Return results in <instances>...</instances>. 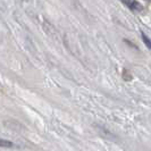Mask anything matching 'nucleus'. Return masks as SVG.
Returning <instances> with one entry per match:
<instances>
[{"mask_svg": "<svg viewBox=\"0 0 151 151\" xmlns=\"http://www.w3.org/2000/svg\"><path fill=\"white\" fill-rule=\"evenodd\" d=\"M122 1L132 10H142V6L135 0H122Z\"/></svg>", "mask_w": 151, "mask_h": 151, "instance_id": "obj_1", "label": "nucleus"}, {"mask_svg": "<svg viewBox=\"0 0 151 151\" xmlns=\"http://www.w3.org/2000/svg\"><path fill=\"white\" fill-rule=\"evenodd\" d=\"M142 40L144 41L145 45H147L149 49H151V40H149V38H148L147 35H144V33H142Z\"/></svg>", "mask_w": 151, "mask_h": 151, "instance_id": "obj_2", "label": "nucleus"}, {"mask_svg": "<svg viewBox=\"0 0 151 151\" xmlns=\"http://www.w3.org/2000/svg\"><path fill=\"white\" fill-rule=\"evenodd\" d=\"M1 147H13V143H12L10 141L1 140Z\"/></svg>", "mask_w": 151, "mask_h": 151, "instance_id": "obj_3", "label": "nucleus"}]
</instances>
